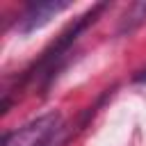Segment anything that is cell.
Listing matches in <instances>:
<instances>
[{"mask_svg": "<svg viewBox=\"0 0 146 146\" xmlns=\"http://www.w3.org/2000/svg\"><path fill=\"white\" fill-rule=\"evenodd\" d=\"M146 21V2H135L130 9H128V14L123 16V25H121V32H132L137 25H141Z\"/></svg>", "mask_w": 146, "mask_h": 146, "instance_id": "3957f363", "label": "cell"}, {"mask_svg": "<svg viewBox=\"0 0 146 146\" xmlns=\"http://www.w3.org/2000/svg\"><path fill=\"white\" fill-rule=\"evenodd\" d=\"M135 82H146V68H144V71H139V73L135 75Z\"/></svg>", "mask_w": 146, "mask_h": 146, "instance_id": "277c9868", "label": "cell"}, {"mask_svg": "<svg viewBox=\"0 0 146 146\" xmlns=\"http://www.w3.org/2000/svg\"><path fill=\"white\" fill-rule=\"evenodd\" d=\"M59 114L50 112L43 114L30 123H25L23 128L5 135L2 146H52V139L59 130Z\"/></svg>", "mask_w": 146, "mask_h": 146, "instance_id": "6da1fadb", "label": "cell"}, {"mask_svg": "<svg viewBox=\"0 0 146 146\" xmlns=\"http://www.w3.org/2000/svg\"><path fill=\"white\" fill-rule=\"evenodd\" d=\"M68 5L71 2H66V0H39V2H30L27 9L23 11L21 21H18V30L23 34H27V32L46 25L55 14L64 11Z\"/></svg>", "mask_w": 146, "mask_h": 146, "instance_id": "7a4b0ae2", "label": "cell"}]
</instances>
